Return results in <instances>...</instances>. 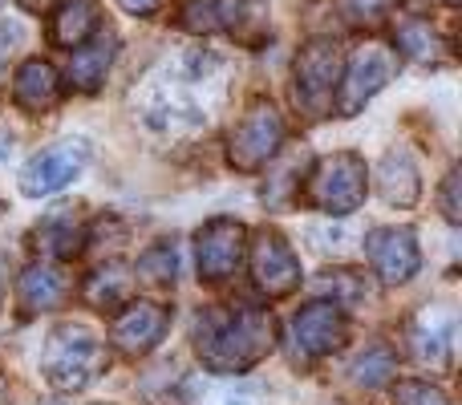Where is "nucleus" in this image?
Returning <instances> with one entry per match:
<instances>
[{
    "label": "nucleus",
    "instance_id": "12",
    "mask_svg": "<svg viewBox=\"0 0 462 405\" xmlns=\"http://www.w3.org/2000/svg\"><path fill=\"white\" fill-rule=\"evenodd\" d=\"M410 353L422 369L430 373H447L455 365V312L447 304H434V308H422L414 320H410Z\"/></svg>",
    "mask_w": 462,
    "mask_h": 405
},
{
    "label": "nucleus",
    "instance_id": "11",
    "mask_svg": "<svg viewBox=\"0 0 462 405\" xmlns=\"http://www.w3.org/2000/svg\"><path fill=\"white\" fill-rule=\"evenodd\" d=\"M171 328V308L154 300H126L122 312L110 325V345L126 357H146V353L159 349V341Z\"/></svg>",
    "mask_w": 462,
    "mask_h": 405
},
{
    "label": "nucleus",
    "instance_id": "15",
    "mask_svg": "<svg viewBox=\"0 0 462 405\" xmlns=\"http://www.w3.org/2000/svg\"><path fill=\"white\" fill-rule=\"evenodd\" d=\"M211 8H216V29H224L236 45L260 49L268 41V0H211Z\"/></svg>",
    "mask_w": 462,
    "mask_h": 405
},
{
    "label": "nucleus",
    "instance_id": "34",
    "mask_svg": "<svg viewBox=\"0 0 462 405\" xmlns=\"http://www.w3.org/2000/svg\"><path fill=\"white\" fill-rule=\"evenodd\" d=\"M0 219H5V199H0Z\"/></svg>",
    "mask_w": 462,
    "mask_h": 405
},
{
    "label": "nucleus",
    "instance_id": "22",
    "mask_svg": "<svg viewBox=\"0 0 462 405\" xmlns=\"http://www.w3.org/2000/svg\"><path fill=\"white\" fill-rule=\"evenodd\" d=\"M393 49H398L402 57H410V61H418V65H442L447 61V41H442L439 32L430 29V21H422V16L398 21V29H393Z\"/></svg>",
    "mask_w": 462,
    "mask_h": 405
},
{
    "label": "nucleus",
    "instance_id": "23",
    "mask_svg": "<svg viewBox=\"0 0 462 405\" xmlns=\"http://www.w3.org/2000/svg\"><path fill=\"white\" fill-rule=\"evenodd\" d=\"M317 288H320V292H325V296H333V304H337V308H341V312L357 308V304L369 296L365 276H361V272H349V268L325 272V276L317 280Z\"/></svg>",
    "mask_w": 462,
    "mask_h": 405
},
{
    "label": "nucleus",
    "instance_id": "9",
    "mask_svg": "<svg viewBox=\"0 0 462 405\" xmlns=\"http://www.w3.org/2000/svg\"><path fill=\"white\" fill-rule=\"evenodd\" d=\"M345 336H349V320L337 304L317 300L309 308H300L292 317L288 328V341H292V361L296 365H312V361L328 357L333 349H341Z\"/></svg>",
    "mask_w": 462,
    "mask_h": 405
},
{
    "label": "nucleus",
    "instance_id": "17",
    "mask_svg": "<svg viewBox=\"0 0 462 405\" xmlns=\"http://www.w3.org/2000/svg\"><path fill=\"white\" fill-rule=\"evenodd\" d=\"M13 102L21 106L24 114H49L57 102H61V78L49 61L41 57H29V61L16 69L13 81Z\"/></svg>",
    "mask_w": 462,
    "mask_h": 405
},
{
    "label": "nucleus",
    "instance_id": "35",
    "mask_svg": "<svg viewBox=\"0 0 462 405\" xmlns=\"http://www.w3.org/2000/svg\"><path fill=\"white\" fill-rule=\"evenodd\" d=\"M0 89H5V73H0Z\"/></svg>",
    "mask_w": 462,
    "mask_h": 405
},
{
    "label": "nucleus",
    "instance_id": "31",
    "mask_svg": "<svg viewBox=\"0 0 462 405\" xmlns=\"http://www.w3.org/2000/svg\"><path fill=\"white\" fill-rule=\"evenodd\" d=\"M118 5H122V13L143 16V21H146V16H154L162 5H167V0H118Z\"/></svg>",
    "mask_w": 462,
    "mask_h": 405
},
{
    "label": "nucleus",
    "instance_id": "33",
    "mask_svg": "<svg viewBox=\"0 0 462 405\" xmlns=\"http://www.w3.org/2000/svg\"><path fill=\"white\" fill-rule=\"evenodd\" d=\"M442 5H450V8H455V5H458V0H442Z\"/></svg>",
    "mask_w": 462,
    "mask_h": 405
},
{
    "label": "nucleus",
    "instance_id": "10",
    "mask_svg": "<svg viewBox=\"0 0 462 405\" xmlns=\"http://www.w3.org/2000/svg\"><path fill=\"white\" fill-rule=\"evenodd\" d=\"M89 167V146L81 143H57V146H45L41 154H32L29 167L21 170V191L29 199H41V195H53L61 187H69L81 170Z\"/></svg>",
    "mask_w": 462,
    "mask_h": 405
},
{
    "label": "nucleus",
    "instance_id": "3",
    "mask_svg": "<svg viewBox=\"0 0 462 405\" xmlns=\"http://www.w3.org/2000/svg\"><path fill=\"white\" fill-rule=\"evenodd\" d=\"M369 195V170L365 159L357 151H337L325 154L317 167L309 170L304 187L296 191V199L312 211H325V215H349L365 203Z\"/></svg>",
    "mask_w": 462,
    "mask_h": 405
},
{
    "label": "nucleus",
    "instance_id": "19",
    "mask_svg": "<svg viewBox=\"0 0 462 405\" xmlns=\"http://www.w3.org/2000/svg\"><path fill=\"white\" fill-rule=\"evenodd\" d=\"M114 49H118V37L114 32H97L94 41H81L69 57V81L81 94H94L106 81V69L114 61Z\"/></svg>",
    "mask_w": 462,
    "mask_h": 405
},
{
    "label": "nucleus",
    "instance_id": "24",
    "mask_svg": "<svg viewBox=\"0 0 462 405\" xmlns=\"http://www.w3.org/2000/svg\"><path fill=\"white\" fill-rule=\"evenodd\" d=\"M349 373H353V382L365 385V390H382V385H390L393 373H398V357H393V349H385V345H374L365 357H357V365H353Z\"/></svg>",
    "mask_w": 462,
    "mask_h": 405
},
{
    "label": "nucleus",
    "instance_id": "8",
    "mask_svg": "<svg viewBox=\"0 0 462 405\" xmlns=\"http://www.w3.org/2000/svg\"><path fill=\"white\" fill-rule=\"evenodd\" d=\"M247 252H252V280L268 300H284V296H292L296 288H300V276H304L300 260H296L292 244H288L276 227L255 231Z\"/></svg>",
    "mask_w": 462,
    "mask_h": 405
},
{
    "label": "nucleus",
    "instance_id": "6",
    "mask_svg": "<svg viewBox=\"0 0 462 405\" xmlns=\"http://www.w3.org/2000/svg\"><path fill=\"white\" fill-rule=\"evenodd\" d=\"M398 73V53L390 45H365L361 53H353V61L345 65V78L337 81L333 106L341 118H353V114L365 110V102H374L385 86Z\"/></svg>",
    "mask_w": 462,
    "mask_h": 405
},
{
    "label": "nucleus",
    "instance_id": "13",
    "mask_svg": "<svg viewBox=\"0 0 462 405\" xmlns=\"http://www.w3.org/2000/svg\"><path fill=\"white\" fill-rule=\"evenodd\" d=\"M365 260L382 284H406L422 263V252L410 227H374L365 235Z\"/></svg>",
    "mask_w": 462,
    "mask_h": 405
},
{
    "label": "nucleus",
    "instance_id": "20",
    "mask_svg": "<svg viewBox=\"0 0 462 405\" xmlns=\"http://www.w3.org/2000/svg\"><path fill=\"white\" fill-rule=\"evenodd\" d=\"M97 32V0H61L49 16V41L57 49H78Z\"/></svg>",
    "mask_w": 462,
    "mask_h": 405
},
{
    "label": "nucleus",
    "instance_id": "28",
    "mask_svg": "<svg viewBox=\"0 0 462 405\" xmlns=\"http://www.w3.org/2000/svg\"><path fill=\"white\" fill-rule=\"evenodd\" d=\"M393 405H455L447 398V393L439 390V385H430V382H393Z\"/></svg>",
    "mask_w": 462,
    "mask_h": 405
},
{
    "label": "nucleus",
    "instance_id": "36",
    "mask_svg": "<svg viewBox=\"0 0 462 405\" xmlns=\"http://www.w3.org/2000/svg\"><path fill=\"white\" fill-rule=\"evenodd\" d=\"M0 5H5V0H0Z\"/></svg>",
    "mask_w": 462,
    "mask_h": 405
},
{
    "label": "nucleus",
    "instance_id": "2",
    "mask_svg": "<svg viewBox=\"0 0 462 405\" xmlns=\"http://www.w3.org/2000/svg\"><path fill=\"white\" fill-rule=\"evenodd\" d=\"M106 345L86 325H57L41 353V373L57 393H81L106 373Z\"/></svg>",
    "mask_w": 462,
    "mask_h": 405
},
{
    "label": "nucleus",
    "instance_id": "27",
    "mask_svg": "<svg viewBox=\"0 0 462 405\" xmlns=\"http://www.w3.org/2000/svg\"><path fill=\"white\" fill-rule=\"evenodd\" d=\"M195 393H199L195 405H268V401H263V393L252 390V385H224V382H216V385H199Z\"/></svg>",
    "mask_w": 462,
    "mask_h": 405
},
{
    "label": "nucleus",
    "instance_id": "5",
    "mask_svg": "<svg viewBox=\"0 0 462 405\" xmlns=\"http://www.w3.org/2000/svg\"><path fill=\"white\" fill-rule=\"evenodd\" d=\"M280 146H284V118L268 97H255L227 138V162L244 175H255L260 167H268L276 159Z\"/></svg>",
    "mask_w": 462,
    "mask_h": 405
},
{
    "label": "nucleus",
    "instance_id": "26",
    "mask_svg": "<svg viewBox=\"0 0 462 405\" xmlns=\"http://www.w3.org/2000/svg\"><path fill=\"white\" fill-rule=\"evenodd\" d=\"M393 8H398V0H337V13L345 16V24L369 29V32L382 29L393 16Z\"/></svg>",
    "mask_w": 462,
    "mask_h": 405
},
{
    "label": "nucleus",
    "instance_id": "16",
    "mask_svg": "<svg viewBox=\"0 0 462 405\" xmlns=\"http://www.w3.org/2000/svg\"><path fill=\"white\" fill-rule=\"evenodd\" d=\"M69 292V280L57 263H29L16 276V304H21L24 317H37V312H53L57 304Z\"/></svg>",
    "mask_w": 462,
    "mask_h": 405
},
{
    "label": "nucleus",
    "instance_id": "32",
    "mask_svg": "<svg viewBox=\"0 0 462 405\" xmlns=\"http://www.w3.org/2000/svg\"><path fill=\"white\" fill-rule=\"evenodd\" d=\"M0 296H5V263H0Z\"/></svg>",
    "mask_w": 462,
    "mask_h": 405
},
{
    "label": "nucleus",
    "instance_id": "29",
    "mask_svg": "<svg viewBox=\"0 0 462 405\" xmlns=\"http://www.w3.org/2000/svg\"><path fill=\"white\" fill-rule=\"evenodd\" d=\"M179 24L187 32H216V8H211V0H191L183 8V16H179Z\"/></svg>",
    "mask_w": 462,
    "mask_h": 405
},
{
    "label": "nucleus",
    "instance_id": "18",
    "mask_svg": "<svg viewBox=\"0 0 462 405\" xmlns=\"http://www.w3.org/2000/svg\"><path fill=\"white\" fill-rule=\"evenodd\" d=\"M130 292H134V272H130L126 263L110 260V263L89 272L86 288H81V300L97 312H118L122 304L130 300Z\"/></svg>",
    "mask_w": 462,
    "mask_h": 405
},
{
    "label": "nucleus",
    "instance_id": "25",
    "mask_svg": "<svg viewBox=\"0 0 462 405\" xmlns=\"http://www.w3.org/2000/svg\"><path fill=\"white\" fill-rule=\"evenodd\" d=\"M175 272H179V255L175 244H154L138 255V276L154 288H171L175 284Z\"/></svg>",
    "mask_w": 462,
    "mask_h": 405
},
{
    "label": "nucleus",
    "instance_id": "21",
    "mask_svg": "<svg viewBox=\"0 0 462 405\" xmlns=\"http://www.w3.org/2000/svg\"><path fill=\"white\" fill-rule=\"evenodd\" d=\"M377 191L390 207H414L418 195H422V179H418V167L410 159V151H390L377 167Z\"/></svg>",
    "mask_w": 462,
    "mask_h": 405
},
{
    "label": "nucleus",
    "instance_id": "1",
    "mask_svg": "<svg viewBox=\"0 0 462 405\" xmlns=\"http://www.w3.org/2000/svg\"><path fill=\"white\" fill-rule=\"evenodd\" d=\"M195 349L199 361L219 377H239L255 369L276 349V320L272 312L239 304V308H203L195 317Z\"/></svg>",
    "mask_w": 462,
    "mask_h": 405
},
{
    "label": "nucleus",
    "instance_id": "4",
    "mask_svg": "<svg viewBox=\"0 0 462 405\" xmlns=\"http://www.w3.org/2000/svg\"><path fill=\"white\" fill-rule=\"evenodd\" d=\"M341 81V45L333 37H317L296 53L292 69V97L309 118H328L333 114V94Z\"/></svg>",
    "mask_w": 462,
    "mask_h": 405
},
{
    "label": "nucleus",
    "instance_id": "30",
    "mask_svg": "<svg viewBox=\"0 0 462 405\" xmlns=\"http://www.w3.org/2000/svg\"><path fill=\"white\" fill-rule=\"evenodd\" d=\"M442 215H447L450 223L462 219V211H458V170H450L447 183H442Z\"/></svg>",
    "mask_w": 462,
    "mask_h": 405
},
{
    "label": "nucleus",
    "instance_id": "14",
    "mask_svg": "<svg viewBox=\"0 0 462 405\" xmlns=\"http://www.w3.org/2000/svg\"><path fill=\"white\" fill-rule=\"evenodd\" d=\"M29 244L41 255H53V260H69V255L86 252V219H81L73 207H57L49 211L37 227L29 231Z\"/></svg>",
    "mask_w": 462,
    "mask_h": 405
},
{
    "label": "nucleus",
    "instance_id": "7",
    "mask_svg": "<svg viewBox=\"0 0 462 405\" xmlns=\"http://www.w3.org/2000/svg\"><path fill=\"white\" fill-rule=\"evenodd\" d=\"M247 255V227L239 219L216 215L199 227L195 235V263H199V280L208 284H224L239 272Z\"/></svg>",
    "mask_w": 462,
    "mask_h": 405
}]
</instances>
